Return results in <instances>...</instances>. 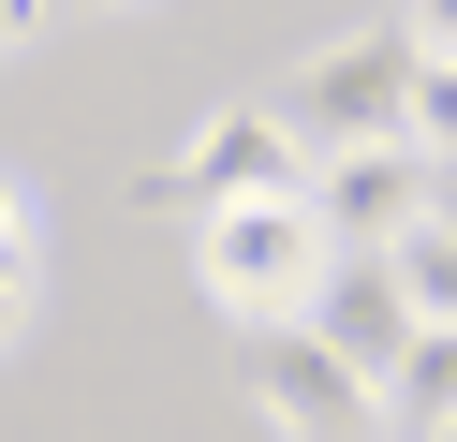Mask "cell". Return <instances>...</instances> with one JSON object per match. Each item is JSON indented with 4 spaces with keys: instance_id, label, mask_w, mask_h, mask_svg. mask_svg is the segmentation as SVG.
<instances>
[{
    "instance_id": "10",
    "label": "cell",
    "mask_w": 457,
    "mask_h": 442,
    "mask_svg": "<svg viewBox=\"0 0 457 442\" xmlns=\"http://www.w3.org/2000/svg\"><path fill=\"white\" fill-rule=\"evenodd\" d=\"M413 45H428V59H457V0H413Z\"/></svg>"
},
{
    "instance_id": "8",
    "label": "cell",
    "mask_w": 457,
    "mask_h": 442,
    "mask_svg": "<svg viewBox=\"0 0 457 442\" xmlns=\"http://www.w3.org/2000/svg\"><path fill=\"white\" fill-rule=\"evenodd\" d=\"M398 428H457V324H428L398 354Z\"/></svg>"
},
{
    "instance_id": "5",
    "label": "cell",
    "mask_w": 457,
    "mask_h": 442,
    "mask_svg": "<svg viewBox=\"0 0 457 442\" xmlns=\"http://www.w3.org/2000/svg\"><path fill=\"white\" fill-rule=\"evenodd\" d=\"M310 206H325V236H369V251H398V236L443 206V163H428L413 133H369V147H325L310 163Z\"/></svg>"
},
{
    "instance_id": "6",
    "label": "cell",
    "mask_w": 457,
    "mask_h": 442,
    "mask_svg": "<svg viewBox=\"0 0 457 442\" xmlns=\"http://www.w3.org/2000/svg\"><path fill=\"white\" fill-rule=\"evenodd\" d=\"M310 324H325L354 369H384V398H398V354L428 339V310H413V280H398V251H369V236H339V251H325V280H310Z\"/></svg>"
},
{
    "instance_id": "7",
    "label": "cell",
    "mask_w": 457,
    "mask_h": 442,
    "mask_svg": "<svg viewBox=\"0 0 457 442\" xmlns=\"http://www.w3.org/2000/svg\"><path fill=\"white\" fill-rule=\"evenodd\" d=\"M30 295H45V192L15 177V192H0V310L30 324Z\"/></svg>"
},
{
    "instance_id": "1",
    "label": "cell",
    "mask_w": 457,
    "mask_h": 442,
    "mask_svg": "<svg viewBox=\"0 0 457 442\" xmlns=\"http://www.w3.org/2000/svg\"><path fill=\"white\" fill-rule=\"evenodd\" d=\"M325 251H339V236H325V206H310V192H237V206H192V280H207L237 324L310 310Z\"/></svg>"
},
{
    "instance_id": "4",
    "label": "cell",
    "mask_w": 457,
    "mask_h": 442,
    "mask_svg": "<svg viewBox=\"0 0 457 442\" xmlns=\"http://www.w3.org/2000/svg\"><path fill=\"white\" fill-rule=\"evenodd\" d=\"M310 163H325V147H310V118H295V104H221L207 133H192L178 163L148 177V206H237V192H310Z\"/></svg>"
},
{
    "instance_id": "9",
    "label": "cell",
    "mask_w": 457,
    "mask_h": 442,
    "mask_svg": "<svg viewBox=\"0 0 457 442\" xmlns=\"http://www.w3.org/2000/svg\"><path fill=\"white\" fill-rule=\"evenodd\" d=\"M413 147H428V163H457V59H428V74H413Z\"/></svg>"
},
{
    "instance_id": "11",
    "label": "cell",
    "mask_w": 457,
    "mask_h": 442,
    "mask_svg": "<svg viewBox=\"0 0 457 442\" xmlns=\"http://www.w3.org/2000/svg\"><path fill=\"white\" fill-rule=\"evenodd\" d=\"M443 221H457V163H443Z\"/></svg>"
},
{
    "instance_id": "2",
    "label": "cell",
    "mask_w": 457,
    "mask_h": 442,
    "mask_svg": "<svg viewBox=\"0 0 457 442\" xmlns=\"http://www.w3.org/2000/svg\"><path fill=\"white\" fill-rule=\"evenodd\" d=\"M237 398L266 413L280 442H354V428H384V369H354V354L325 339L310 310H280V324H237Z\"/></svg>"
},
{
    "instance_id": "3",
    "label": "cell",
    "mask_w": 457,
    "mask_h": 442,
    "mask_svg": "<svg viewBox=\"0 0 457 442\" xmlns=\"http://www.w3.org/2000/svg\"><path fill=\"white\" fill-rule=\"evenodd\" d=\"M413 74H428V45H413V15H398V29H339L280 104L310 118V147H369V133H413Z\"/></svg>"
}]
</instances>
